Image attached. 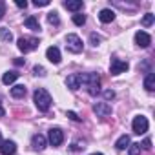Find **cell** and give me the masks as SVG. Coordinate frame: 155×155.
Instances as JSON below:
<instances>
[{
    "instance_id": "obj_1",
    "label": "cell",
    "mask_w": 155,
    "mask_h": 155,
    "mask_svg": "<svg viewBox=\"0 0 155 155\" xmlns=\"http://www.w3.org/2000/svg\"><path fill=\"white\" fill-rule=\"evenodd\" d=\"M81 84L86 86L90 95H97L101 91V79H99L97 73H84V75H81Z\"/></svg>"
},
{
    "instance_id": "obj_2",
    "label": "cell",
    "mask_w": 155,
    "mask_h": 155,
    "mask_svg": "<svg viewBox=\"0 0 155 155\" xmlns=\"http://www.w3.org/2000/svg\"><path fill=\"white\" fill-rule=\"evenodd\" d=\"M33 101H35V106H37L40 111H48V110L51 108V95H49L44 88L35 90V93H33Z\"/></svg>"
},
{
    "instance_id": "obj_3",
    "label": "cell",
    "mask_w": 155,
    "mask_h": 155,
    "mask_svg": "<svg viewBox=\"0 0 155 155\" xmlns=\"http://www.w3.org/2000/svg\"><path fill=\"white\" fill-rule=\"evenodd\" d=\"M38 48V38H33V37H22L18 38V49L22 53H29L33 49Z\"/></svg>"
},
{
    "instance_id": "obj_4",
    "label": "cell",
    "mask_w": 155,
    "mask_h": 155,
    "mask_svg": "<svg viewBox=\"0 0 155 155\" xmlns=\"http://www.w3.org/2000/svg\"><path fill=\"white\" fill-rule=\"evenodd\" d=\"M66 46L73 53H81L82 51V40H81L79 35H68L66 37Z\"/></svg>"
},
{
    "instance_id": "obj_5",
    "label": "cell",
    "mask_w": 155,
    "mask_h": 155,
    "mask_svg": "<svg viewBox=\"0 0 155 155\" xmlns=\"http://www.w3.org/2000/svg\"><path fill=\"white\" fill-rule=\"evenodd\" d=\"M148 119L146 117H142V115H139V117H135L133 119V131L137 133V135H142V133H146L148 131Z\"/></svg>"
},
{
    "instance_id": "obj_6",
    "label": "cell",
    "mask_w": 155,
    "mask_h": 155,
    "mask_svg": "<svg viewBox=\"0 0 155 155\" xmlns=\"http://www.w3.org/2000/svg\"><path fill=\"white\" fill-rule=\"evenodd\" d=\"M110 71H111V75L124 73V71H128V62H124V60H120V58H111Z\"/></svg>"
},
{
    "instance_id": "obj_7",
    "label": "cell",
    "mask_w": 155,
    "mask_h": 155,
    "mask_svg": "<svg viewBox=\"0 0 155 155\" xmlns=\"http://www.w3.org/2000/svg\"><path fill=\"white\" fill-rule=\"evenodd\" d=\"M62 140H64L62 130H60V128H51V130H49V142H51V146H60Z\"/></svg>"
},
{
    "instance_id": "obj_8",
    "label": "cell",
    "mask_w": 155,
    "mask_h": 155,
    "mask_svg": "<svg viewBox=\"0 0 155 155\" xmlns=\"http://www.w3.org/2000/svg\"><path fill=\"white\" fill-rule=\"evenodd\" d=\"M135 44L140 46V48H148L151 44V37L146 31H137L135 33Z\"/></svg>"
},
{
    "instance_id": "obj_9",
    "label": "cell",
    "mask_w": 155,
    "mask_h": 155,
    "mask_svg": "<svg viewBox=\"0 0 155 155\" xmlns=\"http://www.w3.org/2000/svg\"><path fill=\"white\" fill-rule=\"evenodd\" d=\"M93 111L97 113V117H108L111 113V106L108 102H97L93 106Z\"/></svg>"
},
{
    "instance_id": "obj_10",
    "label": "cell",
    "mask_w": 155,
    "mask_h": 155,
    "mask_svg": "<svg viewBox=\"0 0 155 155\" xmlns=\"http://www.w3.org/2000/svg\"><path fill=\"white\" fill-rule=\"evenodd\" d=\"M46 57H48L49 62L58 64V62H60V51H58V48H57V46H49V48L46 49Z\"/></svg>"
},
{
    "instance_id": "obj_11",
    "label": "cell",
    "mask_w": 155,
    "mask_h": 155,
    "mask_svg": "<svg viewBox=\"0 0 155 155\" xmlns=\"http://www.w3.org/2000/svg\"><path fill=\"white\" fill-rule=\"evenodd\" d=\"M15 151H17V144L13 140H4L0 144V153L2 155H13Z\"/></svg>"
},
{
    "instance_id": "obj_12",
    "label": "cell",
    "mask_w": 155,
    "mask_h": 155,
    "mask_svg": "<svg viewBox=\"0 0 155 155\" xmlns=\"http://www.w3.org/2000/svg\"><path fill=\"white\" fill-rule=\"evenodd\" d=\"M66 84H68V88H69L71 91H77V90L81 88V75H79V73L69 75L68 81H66Z\"/></svg>"
},
{
    "instance_id": "obj_13",
    "label": "cell",
    "mask_w": 155,
    "mask_h": 155,
    "mask_svg": "<svg viewBox=\"0 0 155 155\" xmlns=\"http://www.w3.org/2000/svg\"><path fill=\"white\" fill-rule=\"evenodd\" d=\"M31 146H33L35 150H38V151H42V150L46 148V137H44V135H40V133H37V135H33V140H31Z\"/></svg>"
},
{
    "instance_id": "obj_14",
    "label": "cell",
    "mask_w": 155,
    "mask_h": 155,
    "mask_svg": "<svg viewBox=\"0 0 155 155\" xmlns=\"http://www.w3.org/2000/svg\"><path fill=\"white\" fill-rule=\"evenodd\" d=\"M82 0H68V2H64V8L69 9V11H79L82 9Z\"/></svg>"
},
{
    "instance_id": "obj_15",
    "label": "cell",
    "mask_w": 155,
    "mask_h": 155,
    "mask_svg": "<svg viewBox=\"0 0 155 155\" xmlns=\"http://www.w3.org/2000/svg\"><path fill=\"white\" fill-rule=\"evenodd\" d=\"M99 18H101V22L108 24V22H111V20L115 18V13H113L111 9H102V11L99 13Z\"/></svg>"
},
{
    "instance_id": "obj_16",
    "label": "cell",
    "mask_w": 155,
    "mask_h": 155,
    "mask_svg": "<svg viewBox=\"0 0 155 155\" xmlns=\"http://www.w3.org/2000/svg\"><path fill=\"white\" fill-rule=\"evenodd\" d=\"M17 79H18V73H17V71H8V73H4V77H2V82L8 86V84H13Z\"/></svg>"
},
{
    "instance_id": "obj_17",
    "label": "cell",
    "mask_w": 155,
    "mask_h": 155,
    "mask_svg": "<svg viewBox=\"0 0 155 155\" xmlns=\"http://www.w3.org/2000/svg\"><path fill=\"white\" fill-rule=\"evenodd\" d=\"M24 24H26V28H29L31 31H40V24H38V20H37L35 17H28Z\"/></svg>"
},
{
    "instance_id": "obj_18",
    "label": "cell",
    "mask_w": 155,
    "mask_h": 155,
    "mask_svg": "<svg viewBox=\"0 0 155 155\" xmlns=\"http://www.w3.org/2000/svg\"><path fill=\"white\" fill-rule=\"evenodd\" d=\"M128 146H130V137L128 135H120L117 139V142H115V148L117 150H126Z\"/></svg>"
},
{
    "instance_id": "obj_19",
    "label": "cell",
    "mask_w": 155,
    "mask_h": 155,
    "mask_svg": "<svg viewBox=\"0 0 155 155\" xmlns=\"http://www.w3.org/2000/svg\"><path fill=\"white\" fill-rule=\"evenodd\" d=\"M144 88L148 91H153L155 90V75L153 73H148L146 75V79H144Z\"/></svg>"
},
{
    "instance_id": "obj_20",
    "label": "cell",
    "mask_w": 155,
    "mask_h": 155,
    "mask_svg": "<svg viewBox=\"0 0 155 155\" xmlns=\"http://www.w3.org/2000/svg\"><path fill=\"white\" fill-rule=\"evenodd\" d=\"M0 40H4V42H11V40H13V33H11L8 28H0Z\"/></svg>"
},
{
    "instance_id": "obj_21",
    "label": "cell",
    "mask_w": 155,
    "mask_h": 155,
    "mask_svg": "<svg viewBox=\"0 0 155 155\" xmlns=\"http://www.w3.org/2000/svg\"><path fill=\"white\" fill-rule=\"evenodd\" d=\"M11 95L15 99H22L26 95V86H15V88H11Z\"/></svg>"
},
{
    "instance_id": "obj_22",
    "label": "cell",
    "mask_w": 155,
    "mask_h": 155,
    "mask_svg": "<svg viewBox=\"0 0 155 155\" xmlns=\"http://www.w3.org/2000/svg\"><path fill=\"white\" fill-rule=\"evenodd\" d=\"M48 22L53 24V26H58V24H60V20H58V13H57V11L48 13Z\"/></svg>"
},
{
    "instance_id": "obj_23",
    "label": "cell",
    "mask_w": 155,
    "mask_h": 155,
    "mask_svg": "<svg viewBox=\"0 0 155 155\" xmlns=\"http://www.w3.org/2000/svg\"><path fill=\"white\" fill-rule=\"evenodd\" d=\"M153 20H155V15L148 13V15H144V17H142V26H144V28H150V26L153 24Z\"/></svg>"
},
{
    "instance_id": "obj_24",
    "label": "cell",
    "mask_w": 155,
    "mask_h": 155,
    "mask_svg": "<svg viewBox=\"0 0 155 155\" xmlns=\"http://www.w3.org/2000/svg\"><path fill=\"white\" fill-rule=\"evenodd\" d=\"M84 22H86V17H84V15H81V13L73 15V24H77V26H84Z\"/></svg>"
},
{
    "instance_id": "obj_25",
    "label": "cell",
    "mask_w": 155,
    "mask_h": 155,
    "mask_svg": "<svg viewBox=\"0 0 155 155\" xmlns=\"http://www.w3.org/2000/svg\"><path fill=\"white\" fill-rule=\"evenodd\" d=\"M128 148H130V155H139V153H140V144H139V142H133V144H130Z\"/></svg>"
},
{
    "instance_id": "obj_26",
    "label": "cell",
    "mask_w": 155,
    "mask_h": 155,
    "mask_svg": "<svg viewBox=\"0 0 155 155\" xmlns=\"http://www.w3.org/2000/svg\"><path fill=\"white\" fill-rule=\"evenodd\" d=\"M90 40H91V44H93V46H99L102 38H101L99 35H95V33H91V37H90Z\"/></svg>"
},
{
    "instance_id": "obj_27",
    "label": "cell",
    "mask_w": 155,
    "mask_h": 155,
    "mask_svg": "<svg viewBox=\"0 0 155 155\" xmlns=\"http://www.w3.org/2000/svg\"><path fill=\"white\" fill-rule=\"evenodd\" d=\"M33 73H35V75H40V77H44V75H46V69H44L42 66H35V68H33Z\"/></svg>"
},
{
    "instance_id": "obj_28",
    "label": "cell",
    "mask_w": 155,
    "mask_h": 155,
    "mask_svg": "<svg viewBox=\"0 0 155 155\" xmlns=\"http://www.w3.org/2000/svg\"><path fill=\"white\" fill-rule=\"evenodd\" d=\"M37 8H44V6H49V0H35L33 2Z\"/></svg>"
},
{
    "instance_id": "obj_29",
    "label": "cell",
    "mask_w": 155,
    "mask_h": 155,
    "mask_svg": "<svg viewBox=\"0 0 155 155\" xmlns=\"http://www.w3.org/2000/svg\"><path fill=\"white\" fill-rule=\"evenodd\" d=\"M104 99H108V101H110V99H115V91L106 90V91H104Z\"/></svg>"
},
{
    "instance_id": "obj_30",
    "label": "cell",
    "mask_w": 155,
    "mask_h": 155,
    "mask_svg": "<svg viewBox=\"0 0 155 155\" xmlns=\"http://www.w3.org/2000/svg\"><path fill=\"white\" fill-rule=\"evenodd\" d=\"M68 117H69L71 120H81V117H79V115H77L75 111H68Z\"/></svg>"
},
{
    "instance_id": "obj_31",
    "label": "cell",
    "mask_w": 155,
    "mask_h": 155,
    "mask_svg": "<svg viewBox=\"0 0 155 155\" xmlns=\"http://www.w3.org/2000/svg\"><path fill=\"white\" fill-rule=\"evenodd\" d=\"M18 8H22V9H26L28 8V2H26V0H17V2H15Z\"/></svg>"
},
{
    "instance_id": "obj_32",
    "label": "cell",
    "mask_w": 155,
    "mask_h": 155,
    "mask_svg": "<svg viewBox=\"0 0 155 155\" xmlns=\"http://www.w3.org/2000/svg\"><path fill=\"white\" fill-rule=\"evenodd\" d=\"M142 148L150 150V148H151V140H150V139H144V142H142Z\"/></svg>"
},
{
    "instance_id": "obj_33",
    "label": "cell",
    "mask_w": 155,
    "mask_h": 155,
    "mask_svg": "<svg viewBox=\"0 0 155 155\" xmlns=\"http://www.w3.org/2000/svg\"><path fill=\"white\" fill-rule=\"evenodd\" d=\"M4 13H6V4H4V2H0V18L4 17Z\"/></svg>"
},
{
    "instance_id": "obj_34",
    "label": "cell",
    "mask_w": 155,
    "mask_h": 155,
    "mask_svg": "<svg viewBox=\"0 0 155 155\" xmlns=\"http://www.w3.org/2000/svg\"><path fill=\"white\" fill-rule=\"evenodd\" d=\"M71 150H73V151H79V150H84V146H81V144H73Z\"/></svg>"
},
{
    "instance_id": "obj_35",
    "label": "cell",
    "mask_w": 155,
    "mask_h": 155,
    "mask_svg": "<svg viewBox=\"0 0 155 155\" xmlns=\"http://www.w3.org/2000/svg\"><path fill=\"white\" fill-rule=\"evenodd\" d=\"M15 64H17V66H22V64H24V60H22V58H15Z\"/></svg>"
},
{
    "instance_id": "obj_36",
    "label": "cell",
    "mask_w": 155,
    "mask_h": 155,
    "mask_svg": "<svg viewBox=\"0 0 155 155\" xmlns=\"http://www.w3.org/2000/svg\"><path fill=\"white\" fill-rule=\"evenodd\" d=\"M4 115H6V111H4V108H2V106H0V117H4Z\"/></svg>"
},
{
    "instance_id": "obj_37",
    "label": "cell",
    "mask_w": 155,
    "mask_h": 155,
    "mask_svg": "<svg viewBox=\"0 0 155 155\" xmlns=\"http://www.w3.org/2000/svg\"><path fill=\"white\" fill-rule=\"evenodd\" d=\"M91 155H104V153H91Z\"/></svg>"
},
{
    "instance_id": "obj_38",
    "label": "cell",
    "mask_w": 155,
    "mask_h": 155,
    "mask_svg": "<svg viewBox=\"0 0 155 155\" xmlns=\"http://www.w3.org/2000/svg\"><path fill=\"white\" fill-rule=\"evenodd\" d=\"M0 144H2V135H0Z\"/></svg>"
}]
</instances>
